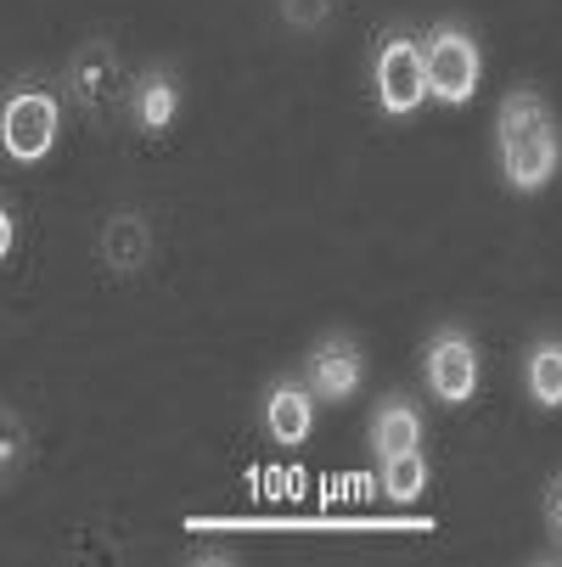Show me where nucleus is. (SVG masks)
Listing matches in <instances>:
<instances>
[{
	"label": "nucleus",
	"instance_id": "obj_1",
	"mask_svg": "<svg viewBox=\"0 0 562 567\" xmlns=\"http://www.w3.org/2000/svg\"><path fill=\"white\" fill-rule=\"evenodd\" d=\"M495 157H501V175L518 197H534L551 186V175L562 169V130L545 107L540 91L518 85L501 113H495Z\"/></svg>",
	"mask_w": 562,
	"mask_h": 567
},
{
	"label": "nucleus",
	"instance_id": "obj_2",
	"mask_svg": "<svg viewBox=\"0 0 562 567\" xmlns=\"http://www.w3.org/2000/svg\"><path fill=\"white\" fill-rule=\"evenodd\" d=\"M371 96L382 118H411L428 102V62H422V34L388 29L371 51Z\"/></svg>",
	"mask_w": 562,
	"mask_h": 567
},
{
	"label": "nucleus",
	"instance_id": "obj_3",
	"mask_svg": "<svg viewBox=\"0 0 562 567\" xmlns=\"http://www.w3.org/2000/svg\"><path fill=\"white\" fill-rule=\"evenodd\" d=\"M422 62H428V102L439 107H467L484 79V51L461 23H439L422 34Z\"/></svg>",
	"mask_w": 562,
	"mask_h": 567
},
{
	"label": "nucleus",
	"instance_id": "obj_4",
	"mask_svg": "<svg viewBox=\"0 0 562 567\" xmlns=\"http://www.w3.org/2000/svg\"><path fill=\"white\" fill-rule=\"evenodd\" d=\"M57 130H62V102L45 91V85H18L0 107V146H7L12 164H40L57 146Z\"/></svg>",
	"mask_w": 562,
	"mask_h": 567
},
{
	"label": "nucleus",
	"instance_id": "obj_5",
	"mask_svg": "<svg viewBox=\"0 0 562 567\" xmlns=\"http://www.w3.org/2000/svg\"><path fill=\"white\" fill-rule=\"evenodd\" d=\"M68 96H73V107L85 118H108L119 102H130L119 51L108 40H91V45L73 51V62H68Z\"/></svg>",
	"mask_w": 562,
	"mask_h": 567
},
{
	"label": "nucleus",
	"instance_id": "obj_6",
	"mask_svg": "<svg viewBox=\"0 0 562 567\" xmlns=\"http://www.w3.org/2000/svg\"><path fill=\"white\" fill-rule=\"evenodd\" d=\"M478 365H484V360H478V343L461 327H439L428 338V349H422V377H428L433 399L450 404V411L478 393Z\"/></svg>",
	"mask_w": 562,
	"mask_h": 567
},
{
	"label": "nucleus",
	"instance_id": "obj_7",
	"mask_svg": "<svg viewBox=\"0 0 562 567\" xmlns=\"http://www.w3.org/2000/svg\"><path fill=\"white\" fill-rule=\"evenodd\" d=\"M304 382L320 404H349L366 382V354L349 332H333V338H320L309 354H304Z\"/></svg>",
	"mask_w": 562,
	"mask_h": 567
},
{
	"label": "nucleus",
	"instance_id": "obj_8",
	"mask_svg": "<svg viewBox=\"0 0 562 567\" xmlns=\"http://www.w3.org/2000/svg\"><path fill=\"white\" fill-rule=\"evenodd\" d=\"M315 393H309V382L304 377H282V382H270V393H265V433L282 444V450H298L309 433H315Z\"/></svg>",
	"mask_w": 562,
	"mask_h": 567
},
{
	"label": "nucleus",
	"instance_id": "obj_9",
	"mask_svg": "<svg viewBox=\"0 0 562 567\" xmlns=\"http://www.w3.org/2000/svg\"><path fill=\"white\" fill-rule=\"evenodd\" d=\"M130 124L141 135H164L175 118H181V79L170 68H146L135 85H130V102H124Z\"/></svg>",
	"mask_w": 562,
	"mask_h": 567
},
{
	"label": "nucleus",
	"instance_id": "obj_10",
	"mask_svg": "<svg viewBox=\"0 0 562 567\" xmlns=\"http://www.w3.org/2000/svg\"><path fill=\"white\" fill-rule=\"evenodd\" d=\"M422 411H417V399L406 393H388L377 404V416H371V455L377 461H394V455H411L422 450Z\"/></svg>",
	"mask_w": 562,
	"mask_h": 567
},
{
	"label": "nucleus",
	"instance_id": "obj_11",
	"mask_svg": "<svg viewBox=\"0 0 562 567\" xmlns=\"http://www.w3.org/2000/svg\"><path fill=\"white\" fill-rule=\"evenodd\" d=\"M102 259H108V270L113 276H135V270H146V259H152V225L141 219V214H113L108 225H102Z\"/></svg>",
	"mask_w": 562,
	"mask_h": 567
},
{
	"label": "nucleus",
	"instance_id": "obj_12",
	"mask_svg": "<svg viewBox=\"0 0 562 567\" xmlns=\"http://www.w3.org/2000/svg\"><path fill=\"white\" fill-rule=\"evenodd\" d=\"M523 393L534 411H562V338H540L523 354Z\"/></svg>",
	"mask_w": 562,
	"mask_h": 567
},
{
	"label": "nucleus",
	"instance_id": "obj_13",
	"mask_svg": "<svg viewBox=\"0 0 562 567\" xmlns=\"http://www.w3.org/2000/svg\"><path fill=\"white\" fill-rule=\"evenodd\" d=\"M377 483H382V501H388V506L422 501V489H428V461H422V450L394 455V461H377Z\"/></svg>",
	"mask_w": 562,
	"mask_h": 567
},
{
	"label": "nucleus",
	"instance_id": "obj_14",
	"mask_svg": "<svg viewBox=\"0 0 562 567\" xmlns=\"http://www.w3.org/2000/svg\"><path fill=\"white\" fill-rule=\"evenodd\" d=\"M333 7H338V0H282V18L293 29H320L333 18Z\"/></svg>",
	"mask_w": 562,
	"mask_h": 567
},
{
	"label": "nucleus",
	"instance_id": "obj_15",
	"mask_svg": "<svg viewBox=\"0 0 562 567\" xmlns=\"http://www.w3.org/2000/svg\"><path fill=\"white\" fill-rule=\"evenodd\" d=\"M18 254V208L7 203L0 208V259H12Z\"/></svg>",
	"mask_w": 562,
	"mask_h": 567
},
{
	"label": "nucleus",
	"instance_id": "obj_16",
	"mask_svg": "<svg viewBox=\"0 0 562 567\" xmlns=\"http://www.w3.org/2000/svg\"><path fill=\"white\" fill-rule=\"evenodd\" d=\"M551 534H556V545H562V483H556V495H551Z\"/></svg>",
	"mask_w": 562,
	"mask_h": 567
},
{
	"label": "nucleus",
	"instance_id": "obj_17",
	"mask_svg": "<svg viewBox=\"0 0 562 567\" xmlns=\"http://www.w3.org/2000/svg\"><path fill=\"white\" fill-rule=\"evenodd\" d=\"M186 561H236V556H231V550H192Z\"/></svg>",
	"mask_w": 562,
	"mask_h": 567
}]
</instances>
